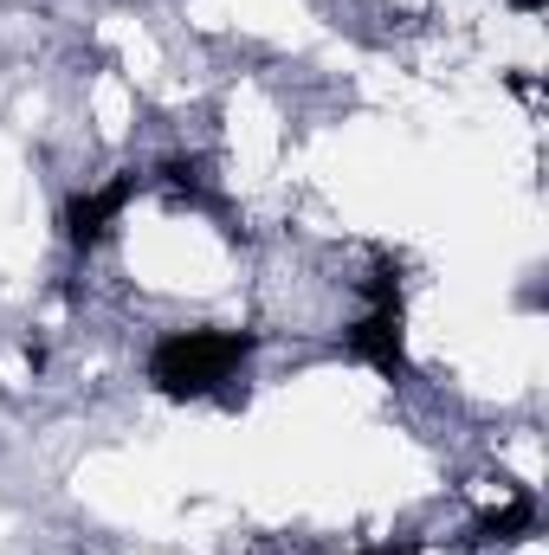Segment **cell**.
I'll return each mask as SVG.
<instances>
[{
  "mask_svg": "<svg viewBox=\"0 0 549 555\" xmlns=\"http://www.w3.org/2000/svg\"><path fill=\"white\" fill-rule=\"evenodd\" d=\"M259 356L253 330H168L149 349V388L162 401H214Z\"/></svg>",
  "mask_w": 549,
  "mask_h": 555,
  "instance_id": "cell-1",
  "label": "cell"
},
{
  "mask_svg": "<svg viewBox=\"0 0 549 555\" xmlns=\"http://www.w3.org/2000/svg\"><path fill=\"white\" fill-rule=\"evenodd\" d=\"M362 297L369 310L343 330V356L349 362H369L382 382H408L413 356H408V297H401V266L395 259H375L362 278Z\"/></svg>",
  "mask_w": 549,
  "mask_h": 555,
  "instance_id": "cell-2",
  "label": "cell"
},
{
  "mask_svg": "<svg viewBox=\"0 0 549 555\" xmlns=\"http://www.w3.org/2000/svg\"><path fill=\"white\" fill-rule=\"evenodd\" d=\"M137 188H142V175H137V168H124V175H111L104 188L72 194V201L59 207V233H65V246H72V253L104 246V240H111V227H117V214L137 201Z\"/></svg>",
  "mask_w": 549,
  "mask_h": 555,
  "instance_id": "cell-3",
  "label": "cell"
},
{
  "mask_svg": "<svg viewBox=\"0 0 549 555\" xmlns=\"http://www.w3.org/2000/svg\"><path fill=\"white\" fill-rule=\"evenodd\" d=\"M531 524H537V498H531V491H518L511 504H498V511H478V517H472V543H478V550H491V543H518Z\"/></svg>",
  "mask_w": 549,
  "mask_h": 555,
  "instance_id": "cell-4",
  "label": "cell"
},
{
  "mask_svg": "<svg viewBox=\"0 0 549 555\" xmlns=\"http://www.w3.org/2000/svg\"><path fill=\"white\" fill-rule=\"evenodd\" d=\"M155 181H162L168 194H188V201H201V194H207V162H201V155H168V162L155 168Z\"/></svg>",
  "mask_w": 549,
  "mask_h": 555,
  "instance_id": "cell-5",
  "label": "cell"
},
{
  "mask_svg": "<svg viewBox=\"0 0 549 555\" xmlns=\"http://www.w3.org/2000/svg\"><path fill=\"white\" fill-rule=\"evenodd\" d=\"M511 7H524V13H537V7H544V0H511Z\"/></svg>",
  "mask_w": 549,
  "mask_h": 555,
  "instance_id": "cell-6",
  "label": "cell"
},
{
  "mask_svg": "<svg viewBox=\"0 0 549 555\" xmlns=\"http://www.w3.org/2000/svg\"><path fill=\"white\" fill-rule=\"evenodd\" d=\"M362 555H413V550H362Z\"/></svg>",
  "mask_w": 549,
  "mask_h": 555,
  "instance_id": "cell-7",
  "label": "cell"
}]
</instances>
